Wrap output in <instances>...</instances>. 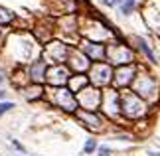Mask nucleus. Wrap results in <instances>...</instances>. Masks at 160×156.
Here are the masks:
<instances>
[{
  "label": "nucleus",
  "mask_w": 160,
  "mask_h": 156,
  "mask_svg": "<svg viewBox=\"0 0 160 156\" xmlns=\"http://www.w3.org/2000/svg\"><path fill=\"white\" fill-rule=\"evenodd\" d=\"M122 109H125V113L127 117H138V115H142L144 111H142V103H140V99L137 95H131V93L127 91V95L125 99H122V105H121Z\"/></svg>",
  "instance_id": "nucleus-1"
},
{
  "label": "nucleus",
  "mask_w": 160,
  "mask_h": 156,
  "mask_svg": "<svg viewBox=\"0 0 160 156\" xmlns=\"http://www.w3.org/2000/svg\"><path fill=\"white\" fill-rule=\"evenodd\" d=\"M83 52H87L85 55L91 59V58H103V46L99 43H83Z\"/></svg>",
  "instance_id": "nucleus-2"
},
{
  "label": "nucleus",
  "mask_w": 160,
  "mask_h": 156,
  "mask_svg": "<svg viewBox=\"0 0 160 156\" xmlns=\"http://www.w3.org/2000/svg\"><path fill=\"white\" fill-rule=\"evenodd\" d=\"M44 61H38V63H34V67H32V77H34V81H42L46 75H44Z\"/></svg>",
  "instance_id": "nucleus-3"
},
{
  "label": "nucleus",
  "mask_w": 160,
  "mask_h": 156,
  "mask_svg": "<svg viewBox=\"0 0 160 156\" xmlns=\"http://www.w3.org/2000/svg\"><path fill=\"white\" fill-rule=\"evenodd\" d=\"M79 117H81L83 121L87 118V121L91 123V127H93V128H99V118H97L95 115H89V113H79Z\"/></svg>",
  "instance_id": "nucleus-4"
},
{
  "label": "nucleus",
  "mask_w": 160,
  "mask_h": 156,
  "mask_svg": "<svg viewBox=\"0 0 160 156\" xmlns=\"http://www.w3.org/2000/svg\"><path fill=\"white\" fill-rule=\"evenodd\" d=\"M138 43H140V48H142V52H144L146 55H148V59H150V61H154V55H152V52L148 49V46H146V42H144V40H138Z\"/></svg>",
  "instance_id": "nucleus-5"
},
{
  "label": "nucleus",
  "mask_w": 160,
  "mask_h": 156,
  "mask_svg": "<svg viewBox=\"0 0 160 156\" xmlns=\"http://www.w3.org/2000/svg\"><path fill=\"white\" fill-rule=\"evenodd\" d=\"M10 20H12V12L0 8V22H10Z\"/></svg>",
  "instance_id": "nucleus-6"
},
{
  "label": "nucleus",
  "mask_w": 160,
  "mask_h": 156,
  "mask_svg": "<svg viewBox=\"0 0 160 156\" xmlns=\"http://www.w3.org/2000/svg\"><path fill=\"white\" fill-rule=\"evenodd\" d=\"M134 0H125V4H122V12H125V14H128V12H131L132 8H134Z\"/></svg>",
  "instance_id": "nucleus-7"
},
{
  "label": "nucleus",
  "mask_w": 160,
  "mask_h": 156,
  "mask_svg": "<svg viewBox=\"0 0 160 156\" xmlns=\"http://www.w3.org/2000/svg\"><path fill=\"white\" fill-rule=\"evenodd\" d=\"M14 107V103H0V115H4L6 111H10Z\"/></svg>",
  "instance_id": "nucleus-8"
},
{
  "label": "nucleus",
  "mask_w": 160,
  "mask_h": 156,
  "mask_svg": "<svg viewBox=\"0 0 160 156\" xmlns=\"http://www.w3.org/2000/svg\"><path fill=\"white\" fill-rule=\"evenodd\" d=\"M83 150L87 152V154H89V152H93V150H95V140H87V144H85Z\"/></svg>",
  "instance_id": "nucleus-9"
},
{
  "label": "nucleus",
  "mask_w": 160,
  "mask_h": 156,
  "mask_svg": "<svg viewBox=\"0 0 160 156\" xmlns=\"http://www.w3.org/2000/svg\"><path fill=\"white\" fill-rule=\"evenodd\" d=\"M109 154H111V150H109L107 146H101L99 148V156H109Z\"/></svg>",
  "instance_id": "nucleus-10"
},
{
  "label": "nucleus",
  "mask_w": 160,
  "mask_h": 156,
  "mask_svg": "<svg viewBox=\"0 0 160 156\" xmlns=\"http://www.w3.org/2000/svg\"><path fill=\"white\" fill-rule=\"evenodd\" d=\"M14 146H16V148H18V150H22V152H24V146H22V144H20V142H16V140H14Z\"/></svg>",
  "instance_id": "nucleus-11"
},
{
  "label": "nucleus",
  "mask_w": 160,
  "mask_h": 156,
  "mask_svg": "<svg viewBox=\"0 0 160 156\" xmlns=\"http://www.w3.org/2000/svg\"><path fill=\"white\" fill-rule=\"evenodd\" d=\"M152 156H160V154H152Z\"/></svg>",
  "instance_id": "nucleus-12"
}]
</instances>
